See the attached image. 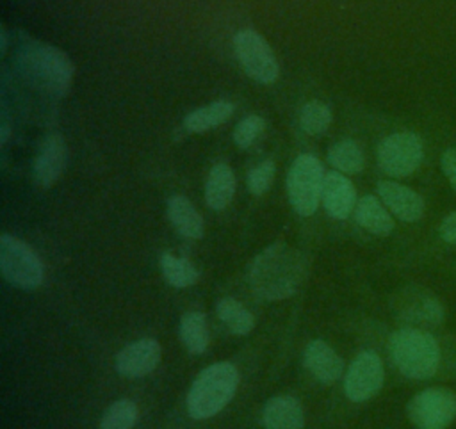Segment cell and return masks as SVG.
<instances>
[{
	"label": "cell",
	"instance_id": "29",
	"mask_svg": "<svg viewBox=\"0 0 456 429\" xmlns=\"http://www.w3.org/2000/svg\"><path fill=\"white\" fill-rule=\"evenodd\" d=\"M273 180H274V162L264 160L248 173L246 183L253 196H262L271 189Z\"/></svg>",
	"mask_w": 456,
	"mask_h": 429
},
{
	"label": "cell",
	"instance_id": "15",
	"mask_svg": "<svg viewBox=\"0 0 456 429\" xmlns=\"http://www.w3.org/2000/svg\"><path fill=\"white\" fill-rule=\"evenodd\" d=\"M321 203L330 217L346 219L356 206V190L351 180L340 171H328L322 183Z\"/></svg>",
	"mask_w": 456,
	"mask_h": 429
},
{
	"label": "cell",
	"instance_id": "25",
	"mask_svg": "<svg viewBox=\"0 0 456 429\" xmlns=\"http://www.w3.org/2000/svg\"><path fill=\"white\" fill-rule=\"evenodd\" d=\"M216 313L232 335H248L255 326V319L249 310L232 297L219 299L216 304Z\"/></svg>",
	"mask_w": 456,
	"mask_h": 429
},
{
	"label": "cell",
	"instance_id": "27",
	"mask_svg": "<svg viewBox=\"0 0 456 429\" xmlns=\"http://www.w3.org/2000/svg\"><path fill=\"white\" fill-rule=\"evenodd\" d=\"M137 406L134 401L130 399H119L116 402H112L102 420H100V427L103 429H128L134 427L137 422Z\"/></svg>",
	"mask_w": 456,
	"mask_h": 429
},
{
	"label": "cell",
	"instance_id": "11",
	"mask_svg": "<svg viewBox=\"0 0 456 429\" xmlns=\"http://www.w3.org/2000/svg\"><path fill=\"white\" fill-rule=\"evenodd\" d=\"M385 379L381 358L372 351L360 352L349 365L344 377V392L353 402H365L374 397Z\"/></svg>",
	"mask_w": 456,
	"mask_h": 429
},
{
	"label": "cell",
	"instance_id": "14",
	"mask_svg": "<svg viewBox=\"0 0 456 429\" xmlns=\"http://www.w3.org/2000/svg\"><path fill=\"white\" fill-rule=\"evenodd\" d=\"M378 196L385 203V206L390 210V214H394L397 219L404 223H415L424 215L426 205L422 196L399 182H394V180L378 182Z\"/></svg>",
	"mask_w": 456,
	"mask_h": 429
},
{
	"label": "cell",
	"instance_id": "28",
	"mask_svg": "<svg viewBox=\"0 0 456 429\" xmlns=\"http://www.w3.org/2000/svg\"><path fill=\"white\" fill-rule=\"evenodd\" d=\"M264 130H265V119L258 114H248L237 123L233 130V142L239 148L246 150L262 135Z\"/></svg>",
	"mask_w": 456,
	"mask_h": 429
},
{
	"label": "cell",
	"instance_id": "12",
	"mask_svg": "<svg viewBox=\"0 0 456 429\" xmlns=\"http://www.w3.org/2000/svg\"><path fill=\"white\" fill-rule=\"evenodd\" d=\"M162 349L155 338H139L125 345L116 356V370L119 376L137 379L148 376L160 363Z\"/></svg>",
	"mask_w": 456,
	"mask_h": 429
},
{
	"label": "cell",
	"instance_id": "21",
	"mask_svg": "<svg viewBox=\"0 0 456 429\" xmlns=\"http://www.w3.org/2000/svg\"><path fill=\"white\" fill-rule=\"evenodd\" d=\"M233 110H235V105L228 100L212 101L208 105L191 110L183 117V128L191 134L208 132V130L223 125L224 121H228V117L233 114Z\"/></svg>",
	"mask_w": 456,
	"mask_h": 429
},
{
	"label": "cell",
	"instance_id": "23",
	"mask_svg": "<svg viewBox=\"0 0 456 429\" xmlns=\"http://www.w3.org/2000/svg\"><path fill=\"white\" fill-rule=\"evenodd\" d=\"M328 162L344 174H358L365 166V153L353 139H342L328 150Z\"/></svg>",
	"mask_w": 456,
	"mask_h": 429
},
{
	"label": "cell",
	"instance_id": "13",
	"mask_svg": "<svg viewBox=\"0 0 456 429\" xmlns=\"http://www.w3.org/2000/svg\"><path fill=\"white\" fill-rule=\"evenodd\" d=\"M68 160V146L62 135H48L34 160V182L39 189H50L62 174Z\"/></svg>",
	"mask_w": 456,
	"mask_h": 429
},
{
	"label": "cell",
	"instance_id": "24",
	"mask_svg": "<svg viewBox=\"0 0 456 429\" xmlns=\"http://www.w3.org/2000/svg\"><path fill=\"white\" fill-rule=\"evenodd\" d=\"M160 271H162V276L164 279L171 285V287H176V288H185V287H191L198 281L200 278V271L198 267L187 260V258H180V256H175L171 253H164L160 256Z\"/></svg>",
	"mask_w": 456,
	"mask_h": 429
},
{
	"label": "cell",
	"instance_id": "6",
	"mask_svg": "<svg viewBox=\"0 0 456 429\" xmlns=\"http://www.w3.org/2000/svg\"><path fill=\"white\" fill-rule=\"evenodd\" d=\"M0 271L5 281L21 290H34L43 283V263L23 240L0 235Z\"/></svg>",
	"mask_w": 456,
	"mask_h": 429
},
{
	"label": "cell",
	"instance_id": "7",
	"mask_svg": "<svg viewBox=\"0 0 456 429\" xmlns=\"http://www.w3.org/2000/svg\"><path fill=\"white\" fill-rule=\"evenodd\" d=\"M379 169L392 178H406L417 171L424 158L422 139L415 132L387 135L376 150Z\"/></svg>",
	"mask_w": 456,
	"mask_h": 429
},
{
	"label": "cell",
	"instance_id": "19",
	"mask_svg": "<svg viewBox=\"0 0 456 429\" xmlns=\"http://www.w3.org/2000/svg\"><path fill=\"white\" fill-rule=\"evenodd\" d=\"M235 174L228 164H216L205 182V201L212 210H223L235 194Z\"/></svg>",
	"mask_w": 456,
	"mask_h": 429
},
{
	"label": "cell",
	"instance_id": "31",
	"mask_svg": "<svg viewBox=\"0 0 456 429\" xmlns=\"http://www.w3.org/2000/svg\"><path fill=\"white\" fill-rule=\"evenodd\" d=\"M440 237L447 244H456V212L447 214L440 223Z\"/></svg>",
	"mask_w": 456,
	"mask_h": 429
},
{
	"label": "cell",
	"instance_id": "30",
	"mask_svg": "<svg viewBox=\"0 0 456 429\" xmlns=\"http://www.w3.org/2000/svg\"><path fill=\"white\" fill-rule=\"evenodd\" d=\"M440 166H442V171H444L445 178L449 180L451 187L456 190V148H447L442 153Z\"/></svg>",
	"mask_w": 456,
	"mask_h": 429
},
{
	"label": "cell",
	"instance_id": "8",
	"mask_svg": "<svg viewBox=\"0 0 456 429\" xmlns=\"http://www.w3.org/2000/svg\"><path fill=\"white\" fill-rule=\"evenodd\" d=\"M233 50L239 64L249 78L258 84H274L278 80V61L269 43L256 30H239L233 37Z\"/></svg>",
	"mask_w": 456,
	"mask_h": 429
},
{
	"label": "cell",
	"instance_id": "1",
	"mask_svg": "<svg viewBox=\"0 0 456 429\" xmlns=\"http://www.w3.org/2000/svg\"><path fill=\"white\" fill-rule=\"evenodd\" d=\"M306 274V256L283 242H276L253 258L249 285L256 297L264 301H281L299 290Z\"/></svg>",
	"mask_w": 456,
	"mask_h": 429
},
{
	"label": "cell",
	"instance_id": "33",
	"mask_svg": "<svg viewBox=\"0 0 456 429\" xmlns=\"http://www.w3.org/2000/svg\"><path fill=\"white\" fill-rule=\"evenodd\" d=\"M7 135H9V126H7V121L4 119L2 121V144L7 142Z\"/></svg>",
	"mask_w": 456,
	"mask_h": 429
},
{
	"label": "cell",
	"instance_id": "32",
	"mask_svg": "<svg viewBox=\"0 0 456 429\" xmlns=\"http://www.w3.org/2000/svg\"><path fill=\"white\" fill-rule=\"evenodd\" d=\"M0 34H2L0 48H2V53H5V50H7V30H5V28H2V30H0Z\"/></svg>",
	"mask_w": 456,
	"mask_h": 429
},
{
	"label": "cell",
	"instance_id": "9",
	"mask_svg": "<svg viewBox=\"0 0 456 429\" xmlns=\"http://www.w3.org/2000/svg\"><path fill=\"white\" fill-rule=\"evenodd\" d=\"M408 420L420 429H444L456 418V393L449 388H426L406 406Z\"/></svg>",
	"mask_w": 456,
	"mask_h": 429
},
{
	"label": "cell",
	"instance_id": "20",
	"mask_svg": "<svg viewBox=\"0 0 456 429\" xmlns=\"http://www.w3.org/2000/svg\"><path fill=\"white\" fill-rule=\"evenodd\" d=\"M167 217L182 237L185 239L203 237V217L185 196L175 194L167 199Z\"/></svg>",
	"mask_w": 456,
	"mask_h": 429
},
{
	"label": "cell",
	"instance_id": "18",
	"mask_svg": "<svg viewBox=\"0 0 456 429\" xmlns=\"http://www.w3.org/2000/svg\"><path fill=\"white\" fill-rule=\"evenodd\" d=\"M262 422L273 429H299L305 425L303 408L290 395H278L267 401L262 411Z\"/></svg>",
	"mask_w": 456,
	"mask_h": 429
},
{
	"label": "cell",
	"instance_id": "10",
	"mask_svg": "<svg viewBox=\"0 0 456 429\" xmlns=\"http://www.w3.org/2000/svg\"><path fill=\"white\" fill-rule=\"evenodd\" d=\"M395 317L406 326L433 328L444 322L445 310L436 295L419 287H406L392 299Z\"/></svg>",
	"mask_w": 456,
	"mask_h": 429
},
{
	"label": "cell",
	"instance_id": "16",
	"mask_svg": "<svg viewBox=\"0 0 456 429\" xmlns=\"http://www.w3.org/2000/svg\"><path fill=\"white\" fill-rule=\"evenodd\" d=\"M303 363L317 381L326 384L335 383L344 370L342 358L324 340H312L305 347Z\"/></svg>",
	"mask_w": 456,
	"mask_h": 429
},
{
	"label": "cell",
	"instance_id": "5",
	"mask_svg": "<svg viewBox=\"0 0 456 429\" xmlns=\"http://www.w3.org/2000/svg\"><path fill=\"white\" fill-rule=\"evenodd\" d=\"M324 176L322 162L310 153H303L292 162L287 173V196L296 214L308 217L317 210Z\"/></svg>",
	"mask_w": 456,
	"mask_h": 429
},
{
	"label": "cell",
	"instance_id": "22",
	"mask_svg": "<svg viewBox=\"0 0 456 429\" xmlns=\"http://www.w3.org/2000/svg\"><path fill=\"white\" fill-rule=\"evenodd\" d=\"M180 340L185 345V349L192 354H201L207 351L210 333L207 319L201 312H187L180 319Z\"/></svg>",
	"mask_w": 456,
	"mask_h": 429
},
{
	"label": "cell",
	"instance_id": "2",
	"mask_svg": "<svg viewBox=\"0 0 456 429\" xmlns=\"http://www.w3.org/2000/svg\"><path fill=\"white\" fill-rule=\"evenodd\" d=\"M20 73L39 91L64 96L73 84V62L53 45L25 39L16 52Z\"/></svg>",
	"mask_w": 456,
	"mask_h": 429
},
{
	"label": "cell",
	"instance_id": "3",
	"mask_svg": "<svg viewBox=\"0 0 456 429\" xmlns=\"http://www.w3.org/2000/svg\"><path fill=\"white\" fill-rule=\"evenodd\" d=\"M395 368L408 379L424 381L436 374L442 360L436 338L424 328L404 326L392 333L388 342Z\"/></svg>",
	"mask_w": 456,
	"mask_h": 429
},
{
	"label": "cell",
	"instance_id": "17",
	"mask_svg": "<svg viewBox=\"0 0 456 429\" xmlns=\"http://www.w3.org/2000/svg\"><path fill=\"white\" fill-rule=\"evenodd\" d=\"M353 214H354V221L372 235L387 237L394 231V219L390 215V210L376 196L367 194L360 198L356 201Z\"/></svg>",
	"mask_w": 456,
	"mask_h": 429
},
{
	"label": "cell",
	"instance_id": "26",
	"mask_svg": "<svg viewBox=\"0 0 456 429\" xmlns=\"http://www.w3.org/2000/svg\"><path fill=\"white\" fill-rule=\"evenodd\" d=\"M299 125L308 135H321L331 125V110L319 100H310L301 107Z\"/></svg>",
	"mask_w": 456,
	"mask_h": 429
},
{
	"label": "cell",
	"instance_id": "4",
	"mask_svg": "<svg viewBox=\"0 0 456 429\" xmlns=\"http://www.w3.org/2000/svg\"><path fill=\"white\" fill-rule=\"evenodd\" d=\"M239 372L228 361H219L205 370L191 384L187 393V411L196 420H205L219 413L235 395Z\"/></svg>",
	"mask_w": 456,
	"mask_h": 429
}]
</instances>
